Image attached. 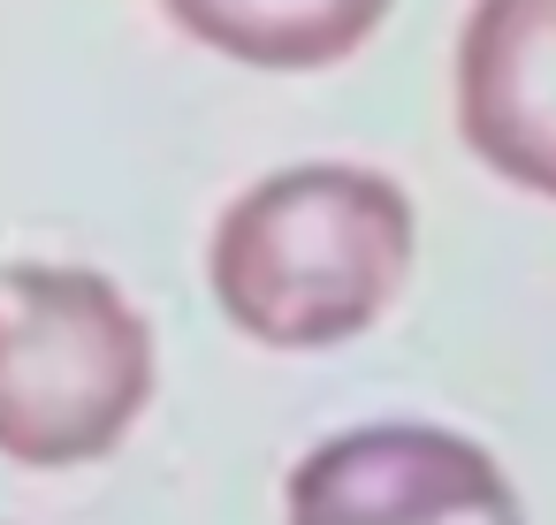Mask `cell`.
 Masks as SVG:
<instances>
[{
	"instance_id": "6da1fadb",
	"label": "cell",
	"mask_w": 556,
	"mask_h": 525,
	"mask_svg": "<svg viewBox=\"0 0 556 525\" xmlns=\"http://www.w3.org/2000/svg\"><path fill=\"white\" fill-rule=\"evenodd\" d=\"M412 267V199L343 161L282 168L214 221V297L267 350H328L389 312Z\"/></svg>"
},
{
	"instance_id": "3957f363",
	"label": "cell",
	"mask_w": 556,
	"mask_h": 525,
	"mask_svg": "<svg viewBox=\"0 0 556 525\" xmlns=\"http://www.w3.org/2000/svg\"><path fill=\"white\" fill-rule=\"evenodd\" d=\"M290 525H526L503 464L450 426H351L290 472Z\"/></svg>"
},
{
	"instance_id": "5b68a950",
	"label": "cell",
	"mask_w": 556,
	"mask_h": 525,
	"mask_svg": "<svg viewBox=\"0 0 556 525\" xmlns=\"http://www.w3.org/2000/svg\"><path fill=\"white\" fill-rule=\"evenodd\" d=\"M184 39L244 69H328L358 54L389 0H161Z\"/></svg>"
},
{
	"instance_id": "7a4b0ae2",
	"label": "cell",
	"mask_w": 556,
	"mask_h": 525,
	"mask_svg": "<svg viewBox=\"0 0 556 525\" xmlns=\"http://www.w3.org/2000/svg\"><path fill=\"white\" fill-rule=\"evenodd\" d=\"M153 396V335L92 267H0V457H108Z\"/></svg>"
},
{
	"instance_id": "277c9868",
	"label": "cell",
	"mask_w": 556,
	"mask_h": 525,
	"mask_svg": "<svg viewBox=\"0 0 556 525\" xmlns=\"http://www.w3.org/2000/svg\"><path fill=\"white\" fill-rule=\"evenodd\" d=\"M457 130L503 183L556 199V0H472L457 39Z\"/></svg>"
}]
</instances>
